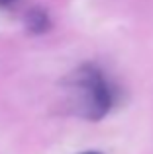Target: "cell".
<instances>
[{"label":"cell","mask_w":153,"mask_h":154,"mask_svg":"<svg viewBox=\"0 0 153 154\" xmlns=\"http://www.w3.org/2000/svg\"><path fill=\"white\" fill-rule=\"evenodd\" d=\"M69 107L84 119H102L114 105V90L98 66L84 64L67 76Z\"/></svg>","instance_id":"6da1fadb"},{"label":"cell","mask_w":153,"mask_h":154,"mask_svg":"<svg viewBox=\"0 0 153 154\" xmlns=\"http://www.w3.org/2000/svg\"><path fill=\"white\" fill-rule=\"evenodd\" d=\"M26 26H28V29L34 31V33H41V31H45L47 27H49V18H47V14L43 10L35 8V10L28 12Z\"/></svg>","instance_id":"7a4b0ae2"},{"label":"cell","mask_w":153,"mask_h":154,"mask_svg":"<svg viewBox=\"0 0 153 154\" xmlns=\"http://www.w3.org/2000/svg\"><path fill=\"white\" fill-rule=\"evenodd\" d=\"M16 2H20V0H0V6L2 8H10V6H14Z\"/></svg>","instance_id":"3957f363"},{"label":"cell","mask_w":153,"mask_h":154,"mask_svg":"<svg viewBox=\"0 0 153 154\" xmlns=\"http://www.w3.org/2000/svg\"><path fill=\"white\" fill-rule=\"evenodd\" d=\"M83 154H100V152H83Z\"/></svg>","instance_id":"277c9868"}]
</instances>
